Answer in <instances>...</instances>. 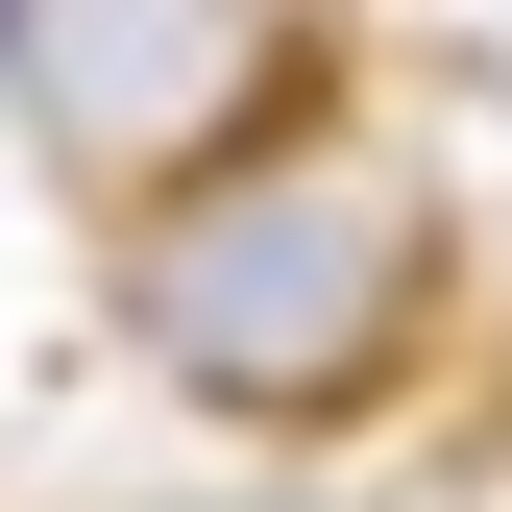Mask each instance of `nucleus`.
Listing matches in <instances>:
<instances>
[{
  "mask_svg": "<svg viewBox=\"0 0 512 512\" xmlns=\"http://www.w3.org/2000/svg\"><path fill=\"white\" fill-rule=\"evenodd\" d=\"M98 293H122V342H147V391H196L220 439L317 464V439H366V415L439 391L464 220H439L415 147L342 122V147H293V171H244V196H196V220L98 244Z\"/></svg>",
  "mask_w": 512,
  "mask_h": 512,
  "instance_id": "f257e3e1",
  "label": "nucleus"
},
{
  "mask_svg": "<svg viewBox=\"0 0 512 512\" xmlns=\"http://www.w3.org/2000/svg\"><path fill=\"white\" fill-rule=\"evenodd\" d=\"M342 98H366V49L342 25H244V0H49L25 25V147L122 244L244 196V171H293V147H342Z\"/></svg>",
  "mask_w": 512,
  "mask_h": 512,
  "instance_id": "f03ea898",
  "label": "nucleus"
},
{
  "mask_svg": "<svg viewBox=\"0 0 512 512\" xmlns=\"http://www.w3.org/2000/svg\"><path fill=\"white\" fill-rule=\"evenodd\" d=\"M220 512H317V488H220Z\"/></svg>",
  "mask_w": 512,
  "mask_h": 512,
  "instance_id": "7ed1b4c3",
  "label": "nucleus"
}]
</instances>
